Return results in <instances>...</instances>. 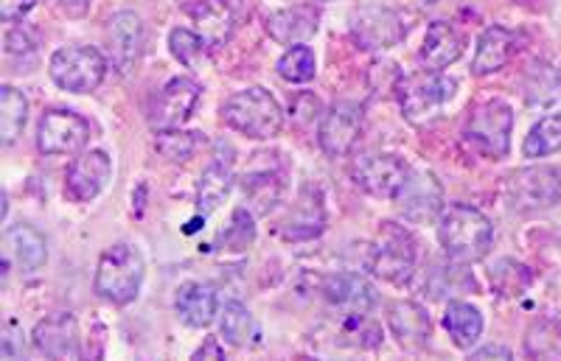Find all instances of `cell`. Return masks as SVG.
<instances>
[{
  "instance_id": "cell-4",
  "label": "cell",
  "mask_w": 561,
  "mask_h": 361,
  "mask_svg": "<svg viewBox=\"0 0 561 361\" xmlns=\"http://www.w3.org/2000/svg\"><path fill=\"white\" fill-rule=\"evenodd\" d=\"M511 129H514V109L494 98L480 104L472 118L466 120L463 140L472 152L489 160H503L511 149Z\"/></svg>"
},
{
  "instance_id": "cell-25",
  "label": "cell",
  "mask_w": 561,
  "mask_h": 361,
  "mask_svg": "<svg viewBox=\"0 0 561 361\" xmlns=\"http://www.w3.org/2000/svg\"><path fill=\"white\" fill-rule=\"evenodd\" d=\"M28 118V102L26 95L14 90L12 84L0 88V140L3 147H12L14 140L20 138L23 127Z\"/></svg>"
},
{
  "instance_id": "cell-37",
  "label": "cell",
  "mask_w": 561,
  "mask_h": 361,
  "mask_svg": "<svg viewBox=\"0 0 561 361\" xmlns=\"http://www.w3.org/2000/svg\"><path fill=\"white\" fill-rule=\"evenodd\" d=\"M255 230H253V219H250L248 210H237L233 213V222H230V228L222 233V241L225 247L230 249H244L253 241Z\"/></svg>"
},
{
  "instance_id": "cell-33",
  "label": "cell",
  "mask_w": 561,
  "mask_h": 361,
  "mask_svg": "<svg viewBox=\"0 0 561 361\" xmlns=\"http://www.w3.org/2000/svg\"><path fill=\"white\" fill-rule=\"evenodd\" d=\"M219 330H222L225 342L233 348H244L253 336V317L242 303L230 300L222 305V319H219Z\"/></svg>"
},
{
  "instance_id": "cell-26",
  "label": "cell",
  "mask_w": 561,
  "mask_h": 361,
  "mask_svg": "<svg viewBox=\"0 0 561 361\" xmlns=\"http://www.w3.org/2000/svg\"><path fill=\"white\" fill-rule=\"evenodd\" d=\"M230 185H233V174H230V165L222 160H214L203 172L197 185V205L203 213H214L219 205L225 202V197L230 194Z\"/></svg>"
},
{
  "instance_id": "cell-36",
  "label": "cell",
  "mask_w": 561,
  "mask_h": 361,
  "mask_svg": "<svg viewBox=\"0 0 561 361\" xmlns=\"http://www.w3.org/2000/svg\"><path fill=\"white\" fill-rule=\"evenodd\" d=\"M158 152L172 163H185L197 149V138L192 132H178V129H160L158 140H154Z\"/></svg>"
},
{
  "instance_id": "cell-23",
  "label": "cell",
  "mask_w": 561,
  "mask_h": 361,
  "mask_svg": "<svg viewBox=\"0 0 561 361\" xmlns=\"http://www.w3.org/2000/svg\"><path fill=\"white\" fill-rule=\"evenodd\" d=\"M174 308L188 328H208L217 317V292L210 286L188 283L180 289Z\"/></svg>"
},
{
  "instance_id": "cell-13",
  "label": "cell",
  "mask_w": 561,
  "mask_h": 361,
  "mask_svg": "<svg viewBox=\"0 0 561 361\" xmlns=\"http://www.w3.org/2000/svg\"><path fill=\"white\" fill-rule=\"evenodd\" d=\"M110 174H113V163L104 152L93 149V152L79 154L65 174V197L70 202H93L107 188Z\"/></svg>"
},
{
  "instance_id": "cell-3",
  "label": "cell",
  "mask_w": 561,
  "mask_h": 361,
  "mask_svg": "<svg viewBox=\"0 0 561 361\" xmlns=\"http://www.w3.org/2000/svg\"><path fill=\"white\" fill-rule=\"evenodd\" d=\"M144 283V258L129 244H115L99 258L93 292L113 305H127L138 298Z\"/></svg>"
},
{
  "instance_id": "cell-22",
  "label": "cell",
  "mask_w": 561,
  "mask_h": 361,
  "mask_svg": "<svg viewBox=\"0 0 561 361\" xmlns=\"http://www.w3.org/2000/svg\"><path fill=\"white\" fill-rule=\"evenodd\" d=\"M460 54H463V37L455 32L453 23H447V20H435V23H430L427 37H424V48H421V59L427 62V68H449Z\"/></svg>"
},
{
  "instance_id": "cell-7",
  "label": "cell",
  "mask_w": 561,
  "mask_h": 361,
  "mask_svg": "<svg viewBox=\"0 0 561 361\" xmlns=\"http://www.w3.org/2000/svg\"><path fill=\"white\" fill-rule=\"evenodd\" d=\"M51 79L68 93H93L107 73V62L90 45H68L51 57Z\"/></svg>"
},
{
  "instance_id": "cell-32",
  "label": "cell",
  "mask_w": 561,
  "mask_h": 361,
  "mask_svg": "<svg viewBox=\"0 0 561 361\" xmlns=\"http://www.w3.org/2000/svg\"><path fill=\"white\" fill-rule=\"evenodd\" d=\"M169 48H172L174 59L183 62L185 68L199 70L205 62H208V39L199 37V34L188 32V28H174L169 34Z\"/></svg>"
},
{
  "instance_id": "cell-15",
  "label": "cell",
  "mask_w": 561,
  "mask_h": 361,
  "mask_svg": "<svg viewBox=\"0 0 561 361\" xmlns=\"http://www.w3.org/2000/svg\"><path fill=\"white\" fill-rule=\"evenodd\" d=\"M199 102V84L192 79L178 77L160 90L152 104V127L154 129H178L180 124L192 118Z\"/></svg>"
},
{
  "instance_id": "cell-38",
  "label": "cell",
  "mask_w": 561,
  "mask_h": 361,
  "mask_svg": "<svg viewBox=\"0 0 561 361\" xmlns=\"http://www.w3.org/2000/svg\"><path fill=\"white\" fill-rule=\"evenodd\" d=\"M37 3L39 0H0V18L7 20V23H14V20L32 12Z\"/></svg>"
},
{
  "instance_id": "cell-35",
  "label": "cell",
  "mask_w": 561,
  "mask_h": 361,
  "mask_svg": "<svg viewBox=\"0 0 561 361\" xmlns=\"http://www.w3.org/2000/svg\"><path fill=\"white\" fill-rule=\"evenodd\" d=\"M491 283L505 298H519L528 289L530 272L514 260H500L497 267L491 269Z\"/></svg>"
},
{
  "instance_id": "cell-24",
  "label": "cell",
  "mask_w": 561,
  "mask_h": 361,
  "mask_svg": "<svg viewBox=\"0 0 561 361\" xmlns=\"http://www.w3.org/2000/svg\"><path fill=\"white\" fill-rule=\"evenodd\" d=\"M444 328L449 330L453 342L458 345L460 350H472V345L478 342L480 334H483V317L480 311L469 303H455L447 305V314H444Z\"/></svg>"
},
{
  "instance_id": "cell-16",
  "label": "cell",
  "mask_w": 561,
  "mask_h": 361,
  "mask_svg": "<svg viewBox=\"0 0 561 361\" xmlns=\"http://www.w3.org/2000/svg\"><path fill=\"white\" fill-rule=\"evenodd\" d=\"M34 345L39 353L51 359H82V342H79V323L70 314L48 317L34 328Z\"/></svg>"
},
{
  "instance_id": "cell-5",
  "label": "cell",
  "mask_w": 561,
  "mask_h": 361,
  "mask_svg": "<svg viewBox=\"0 0 561 361\" xmlns=\"http://www.w3.org/2000/svg\"><path fill=\"white\" fill-rule=\"evenodd\" d=\"M455 95V82L440 77V70H421L399 84V104L410 124L424 127L435 120L444 109V104Z\"/></svg>"
},
{
  "instance_id": "cell-28",
  "label": "cell",
  "mask_w": 561,
  "mask_h": 361,
  "mask_svg": "<svg viewBox=\"0 0 561 361\" xmlns=\"http://www.w3.org/2000/svg\"><path fill=\"white\" fill-rule=\"evenodd\" d=\"M561 95V70L550 62H536L525 77V98L528 104H550Z\"/></svg>"
},
{
  "instance_id": "cell-12",
  "label": "cell",
  "mask_w": 561,
  "mask_h": 361,
  "mask_svg": "<svg viewBox=\"0 0 561 361\" xmlns=\"http://www.w3.org/2000/svg\"><path fill=\"white\" fill-rule=\"evenodd\" d=\"M363 132V109L357 104L340 102L323 115L318 129V143L329 158H345Z\"/></svg>"
},
{
  "instance_id": "cell-19",
  "label": "cell",
  "mask_w": 561,
  "mask_h": 361,
  "mask_svg": "<svg viewBox=\"0 0 561 361\" xmlns=\"http://www.w3.org/2000/svg\"><path fill=\"white\" fill-rule=\"evenodd\" d=\"M388 325L393 330L396 342L408 350H421L430 345V336H433V325H430V314L421 308L419 303H393L388 314Z\"/></svg>"
},
{
  "instance_id": "cell-30",
  "label": "cell",
  "mask_w": 561,
  "mask_h": 361,
  "mask_svg": "<svg viewBox=\"0 0 561 361\" xmlns=\"http://www.w3.org/2000/svg\"><path fill=\"white\" fill-rule=\"evenodd\" d=\"M289 228L284 230V235L287 238H295V241H304V238H314V235L323 230L325 224V216H323V205H320L318 197H304L300 199L298 210H295L293 216H289Z\"/></svg>"
},
{
  "instance_id": "cell-20",
  "label": "cell",
  "mask_w": 561,
  "mask_h": 361,
  "mask_svg": "<svg viewBox=\"0 0 561 361\" xmlns=\"http://www.w3.org/2000/svg\"><path fill=\"white\" fill-rule=\"evenodd\" d=\"M514 51H517V34L503 26H489L478 39L472 73L474 77H489L494 70L505 68Z\"/></svg>"
},
{
  "instance_id": "cell-2",
  "label": "cell",
  "mask_w": 561,
  "mask_h": 361,
  "mask_svg": "<svg viewBox=\"0 0 561 361\" xmlns=\"http://www.w3.org/2000/svg\"><path fill=\"white\" fill-rule=\"evenodd\" d=\"M222 118L230 129L253 140H270L284 127L278 102L264 88H248L222 104Z\"/></svg>"
},
{
  "instance_id": "cell-34",
  "label": "cell",
  "mask_w": 561,
  "mask_h": 361,
  "mask_svg": "<svg viewBox=\"0 0 561 361\" xmlns=\"http://www.w3.org/2000/svg\"><path fill=\"white\" fill-rule=\"evenodd\" d=\"M314 70H318V62H314L312 48H307V45H293L278 59V77L293 84H304L309 79H314Z\"/></svg>"
},
{
  "instance_id": "cell-18",
  "label": "cell",
  "mask_w": 561,
  "mask_h": 361,
  "mask_svg": "<svg viewBox=\"0 0 561 361\" xmlns=\"http://www.w3.org/2000/svg\"><path fill=\"white\" fill-rule=\"evenodd\" d=\"M320 28V14L314 7H300L280 9L267 18V34L280 45H300L312 39Z\"/></svg>"
},
{
  "instance_id": "cell-1",
  "label": "cell",
  "mask_w": 561,
  "mask_h": 361,
  "mask_svg": "<svg viewBox=\"0 0 561 361\" xmlns=\"http://www.w3.org/2000/svg\"><path fill=\"white\" fill-rule=\"evenodd\" d=\"M438 241L444 253L460 264H472L489 255L494 230L472 205H449L438 219Z\"/></svg>"
},
{
  "instance_id": "cell-17",
  "label": "cell",
  "mask_w": 561,
  "mask_h": 361,
  "mask_svg": "<svg viewBox=\"0 0 561 361\" xmlns=\"http://www.w3.org/2000/svg\"><path fill=\"white\" fill-rule=\"evenodd\" d=\"M323 292L329 305H334V308L348 314V317H365L374 308V303H377L374 286L365 278H359V275L351 272H340L325 280Z\"/></svg>"
},
{
  "instance_id": "cell-6",
  "label": "cell",
  "mask_w": 561,
  "mask_h": 361,
  "mask_svg": "<svg viewBox=\"0 0 561 361\" xmlns=\"http://www.w3.org/2000/svg\"><path fill=\"white\" fill-rule=\"evenodd\" d=\"M370 272L388 283L402 286L413 278L415 269V241L404 228L393 222H385L379 230L368 258Z\"/></svg>"
},
{
  "instance_id": "cell-31",
  "label": "cell",
  "mask_w": 561,
  "mask_h": 361,
  "mask_svg": "<svg viewBox=\"0 0 561 361\" xmlns=\"http://www.w3.org/2000/svg\"><path fill=\"white\" fill-rule=\"evenodd\" d=\"M110 39H113V51L118 54L124 65L133 62L140 45V20L133 12L115 14L110 23Z\"/></svg>"
},
{
  "instance_id": "cell-11",
  "label": "cell",
  "mask_w": 561,
  "mask_h": 361,
  "mask_svg": "<svg viewBox=\"0 0 561 361\" xmlns=\"http://www.w3.org/2000/svg\"><path fill=\"white\" fill-rule=\"evenodd\" d=\"M410 168L404 160L393 158V154H368V158L357 160L351 168V177L365 194L377 199H396L402 190L404 179H408Z\"/></svg>"
},
{
  "instance_id": "cell-9",
  "label": "cell",
  "mask_w": 561,
  "mask_h": 361,
  "mask_svg": "<svg viewBox=\"0 0 561 361\" xmlns=\"http://www.w3.org/2000/svg\"><path fill=\"white\" fill-rule=\"evenodd\" d=\"M90 140V124L70 109H48L39 118L37 147L43 154H73Z\"/></svg>"
},
{
  "instance_id": "cell-43",
  "label": "cell",
  "mask_w": 561,
  "mask_h": 361,
  "mask_svg": "<svg viewBox=\"0 0 561 361\" xmlns=\"http://www.w3.org/2000/svg\"><path fill=\"white\" fill-rule=\"evenodd\" d=\"M424 3H435V0H424Z\"/></svg>"
},
{
  "instance_id": "cell-40",
  "label": "cell",
  "mask_w": 561,
  "mask_h": 361,
  "mask_svg": "<svg viewBox=\"0 0 561 361\" xmlns=\"http://www.w3.org/2000/svg\"><path fill=\"white\" fill-rule=\"evenodd\" d=\"M472 359H511V350L503 345H489V348L474 350Z\"/></svg>"
},
{
  "instance_id": "cell-27",
  "label": "cell",
  "mask_w": 561,
  "mask_h": 361,
  "mask_svg": "<svg viewBox=\"0 0 561 361\" xmlns=\"http://www.w3.org/2000/svg\"><path fill=\"white\" fill-rule=\"evenodd\" d=\"M525 350L534 359H561V319H536L525 336Z\"/></svg>"
},
{
  "instance_id": "cell-14",
  "label": "cell",
  "mask_w": 561,
  "mask_h": 361,
  "mask_svg": "<svg viewBox=\"0 0 561 361\" xmlns=\"http://www.w3.org/2000/svg\"><path fill=\"white\" fill-rule=\"evenodd\" d=\"M399 210L404 213V219L415 224L433 222L435 216L444 208V188L435 179L433 172H410L404 179L402 190H399Z\"/></svg>"
},
{
  "instance_id": "cell-29",
  "label": "cell",
  "mask_w": 561,
  "mask_h": 361,
  "mask_svg": "<svg viewBox=\"0 0 561 361\" xmlns=\"http://www.w3.org/2000/svg\"><path fill=\"white\" fill-rule=\"evenodd\" d=\"M561 152V113L559 115H548L530 129V135L525 138L523 154L525 158L536 160V158H548V154Z\"/></svg>"
},
{
  "instance_id": "cell-8",
  "label": "cell",
  "mask_w": 561,
  "mask_h": 361,
  "mask_svg": "<svg viewBox=\"0 0 561 361\" xmlns=\"http://www.w3.org/2000/svg\"><path fill=\"white\" fill-rule=\"evenodd\" d=\"M351 34L365 51H388L404 39V23L393 9L370 3L351 14Z\"/></svg>"
},
{
  "instance_id": "cell-41",
  "label": "cell",
  "mask_w": 561,
  "mask_h": 361,
  "mask_svg": "<svg viewBox=\"0 0 561 361\" xmlns=\"http://www.w3.org/2000/svg\"><path fill=\"white\" fill-rule=\"evenodd\" d=\"M208 356H210V359H222V356H225L222 348H219L217 339H208V342H205L203 348H199L197 353H194V359H208Z\"/></svg>"
},
{
  "instance_id": "cell-42",
  "label": "cell",
  "mask_w": 561,
  "mask_h": 361,
  "mask_svg": "<svg viewBox=\"0 0 561 361\" xmlns=\"http://www.w3.org/2000/svg\"><path fill=\"white\" fill-rule=\"evenodd\" d=\"M318 3H332V0H318Z\"/></svg>"
},
{
  "instance_id": "cell-39",
  "label": "cell",
  "mask_w": 561,
  "mask_h": 361,
  "mask_svg": "<svg viewBox=\"0 0 561 361\" xmlns=\"http://www.w3.org/2000/svg\"><path fill=\"white\" fill-rule=\"evenodd\" d=\"M7 51L9 54H23V51H32V39L23 28H14V32L7 34Z\"/></svg>"
},
{
  "instance_id": "cell-10",
  "label": "cell",
  "mask_w": 561,
  "mask_h": 361,
  "mask_svg": "<svg viewBox=\"0 0 561 361\" xmlns=\"http://www.w3.org/2000/svg\"><path fill=\"white\" fill-rule=\"evenodd\" d=\"M508 197L517 210L553 208L561 199V174L550 165L517 172L508 179Z\"/></svg>"
},
{
  "instance_id": "cell-21",
  "label": "cell",
  "mask_w": 561,
  "mask_h": 361,
  "mask_svg": "<svg viewBox=\"0 0 561 361\" xmlns=\"http://www.w3.org/2000/svg\"><path fill=\"white\" fill-rule=\"evenodd\" d=\"M3 244H7V258L14 260L26 275L39 272L48 260V249H45V238L28 224H14L3 235Z\"/></svg>"
}]
</instances>
